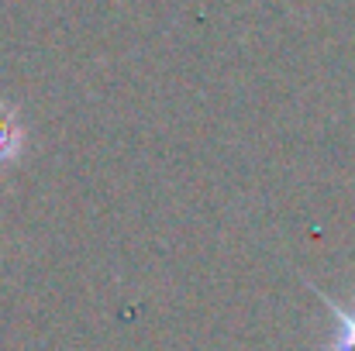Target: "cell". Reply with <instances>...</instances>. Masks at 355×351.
<instances>
[{"instance_id":"2","label":"cell","mask_w":355,"mask_h":351,"mask_svg":"<svg viewBox=\"0 0 355 351\" xmlns=\"http://www.w3.org/2000/svg\"><path fill=\"white\" fill-rule=\"evenodd\" d=\"M21 145H24V131H21V120L17 114L0 104V169L10 165L17 155H21Z\"/></svg>"},{"instance_id":"1","label":"cell","mask_w":355,"mask_h":351,"mask_svg":"<svg viewBox=\"0 0 355 351\" xmlns=\"http://www.w3.org/2000/svg\"><path fill=\"white\" fill-rule=\"evenodd\" d=\"M321 303L328 307L331 321H335V334H331V351H355V307H342L338 300H331L328 293H321L318 286H311Z\"/></svg>"}]
</instances>
